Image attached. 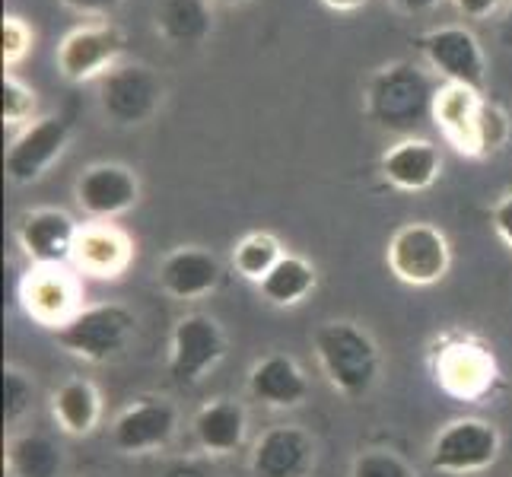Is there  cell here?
Returning a JSON list of instances; mask_svg holds the SVG:
<instances>
[{"label": "cell", "instance_id": "cell-25", "mask_svg": "<svg viewBox=\"0 0 512 477\" xmlns=\"http://www.w3.org/2000/svg\"><path fill=\"white\" fill-rule=\"evenodd\" d=\"M210 0H163L156 10V29L172 45H201L210 32Z\"/></svg>", "mask_w": 512, "mask_h": 477}, {"label": "cell", "instance_id": "cell-21", "mask_svg": "<svg viewBox=\"0 0 512 477\" xmlns=\"http://www.w3.org/2000/svg\"><path fill=\"white\" fill-rule=\"evenodd\" d=\"M249 395L264 408L293 411L309 398V379L287 353H268L249 373Z\"/></svg>", "mask_w": 512, "mask_h": 477}, {"label": "cell", "instance_id": "cell-14", "mask_svg": "<svg viewBox=\"0 0 512 477\" xmlns=\"http://www.w3.org/2000/svg\"><path fill=\"white\" fill-rule=\"evenodd\" d=\"M74 198L90 220H115L137 207L140 179L118 163H99L80 172L74 185Z\"/></svg>", "mask_w": 512, "mask_h": 477}, {"label": "cell", "instance_id": "cell-4", "mask_svg": "<svg viewBox=\"0 0 512 477\" xmlns=\"http://www.w3.org/2000/svg\"><path fill=\"white\" fill-rule=\"evenodd\" d=\"M388 271L408 287H433L452 268V245L433 223H404L385 249Z\"/></svg>", "mask_w": 512, "mask_h": 477}, {"label": "cell", "instance_id": "cell-19", "mask_svg": "<svg viewBox=\"0 0 512 477\" xmlns=\"http://www.w3.org/2000/svg\"><path fill=\"white\" fill-rule=\"evenodd\" d=\"M134 245L125 229H118L109 220H93L80 226V236L74 245V264L90 277L115 280L131 268Z\"/></svg>", "mask_w": 512, "mask_h": 477}, {"label": "cell", "instance_id": "cell-13", "mask_svg": "<svg viewBox=\"0 0 512 477\" xmlns=\"http://www.w3.org/2000/svg\"><path fill=\"white\" fill-rule=\"evenodd\" d=\"M70 140V121L61 115L35 118L20 131L7 150V179L16 185H32L51 169Z\"/></svg>", "mask_w": 512, "mask_h": 477}, {"label": "cell", "instance_id": "cell-26", "mask_svg": "<svg viewBox=\"0 0 512 477\" xmlns=\"http://www.w3.org/2000/svg\"><path fill=\"white\" fill-rule=\"evenodd\" d=\"M61 449L45 433H16L7 443V468L13 477H58Z\"/></svg>", "mask_w": 512, "mask_h": 477}, {"label": "cell", "instance_id": "cell-36", "mask_svg": "<svg viewBox=\"0 0 512 477\" xmlns=\"http://www.w3.org/2000/svg\"><path fill=\"white\" fill-rule=\"evenodd\" d=\"M322 4H325L328 10H334V13H353V10L366 7L369 0H322Z\"/></svg>", "mask_w": 512, "mask_h": 477}, {"label": "cell", "instance_id": "cell-30", "mask_svg": "<svg viewBox=\"0 0 512 477\" xmlns=\"http://www.w3.org/2000/svg\"><path fill=\"white\" fill-rule=\"evenodd\" d=\"M32 115H35V93L16 74L4 70V125L10 128L32 125L35 121Z\"/></svg>", "mask_w": 512, "mask_h": 477}, {"label": "cell", "instance_id": "cell-5", "mask_svg": "<svg viewBox=\"0 0 512 477\" xmlns=\"http://www.w3.org/2000/svg\"><path fill=\"white\" fill-rule=\"evenodd\" d=\"M433 376L446 395L458 401H478L493 392L500 366L493 350L468 334H452L433 353Z\"/></svg>", "mask_w": 512, "mask_h": 477}, {"label": "cell", "instance_id": "cell-18", "mask_svg": "<svg viewBox=\"0 0 512 477\" xmlns=\"http://www.w3.org/2000/svg\"><path fill=\"white\" fill-rule=\"evenodd\" d=\"M156 277H160L163 293H169L172 299H182V303H191V299H204L207 293L217 290L223 264L214 252L198 249V245H182V249H172L160 261Z\"/></svg>", "mask_w": 512, "mask_h": 477}, {"label": "cell", "instance_id": "cell-35", "mask_svg": "<svg viewBox=\"0 0 512 477\" xmlns=\"http://www.w3.org/2000/svg\"><path fill=\"white\" fill-rule=\"evenodd\" d=\"M392 4L401 13H427V10H433L439 4V0H392Z\"/></svg>", "mask_w": 512, "mask_h": 477}, {"label": "cell", "instance_id": "cell-17", "mask_svg": "<svg viewBox=\"0 0 512 477\" xmlns=\"http://www.w3.org/2000/svg\"><path fill=\"white\" fill-rule=\"evenodd\" d=\"M433 93L427 90L411 67H388L376 77L373 83V115L382 121V125H411L414 118H420V112L433 109Z\"/></svg>", "mask_w": 512, "mask_h": 477}, {"label": "cell", "instance_id": "cell-16", "mask_svg": "<svg viewBox=\"0 0 512 477\" xmlns=\"http://www.w3.org/2000/svg\"><path fill=\"white\" fill-rule=\"evenodd\" d=\"M23 309L29 318H35L45 328H61L67 318L80 312L77 299L80 287L64 268H32L29 277L23 280Z\"/></svg>", "mask_w": 512, "mask_h": 477}, {"label": "cell", "instance_id": "cell-10", "mask_svg": "<svg viewBox=\"0 0 512 477\" xmlns=\"http://www.w3.org/2000/svg\"><path fill=\"white\" fill-rule=\"evenodd\" d=\"M125 45V32L115 23H96L67 32L55 55L61 77L70 83L102 80L118 64V58L125 55Z\"/></svg>", "mask_w": 512, "mask_h": 477}, {"label": "cell", "instance_id": "cell-22", "mask_svg": "<svg viewBox=\"0 0 512 477\" xmlns=\"http://www.w3.org/2000/svg\"><path fill=\"white\" fill-rule=\"evenodd\" d=\"M194 439L207 455H233L249 436V414L239 401L217 398L194 414Z\"/></svg>", "mask_w": 512, "mask_h": 477}, {"label": "cell", "instance_id": "cell-2", "mask_svg": "<svg viewBox=\"0 0 512 477\" xmlns=\"http://www.w3.org/2000/svg\"><path fill=\"white\" fill-rule=\"evenodd\" d=\"M315 357L334 392L350 401L373 392L382 373L379 344L357 322H325L315 331Z\"/></svg>", "mask_w": 512, "mask_h": 477}, {"label": "cell", "instance_id": "cell-1", "mask_svg": "<svg viewBox=\"0 0 512 477\" xmlns=\"http://www.w3.org/2000/svg\"><path fill=\"white\" fill-rule=\"evenodd\" d=\"M430 118L449 144L465 156L497 153L509 137V121L500 105L462 83H443L433 93Z\"/></svg>", "mask_w": 512, "mask_h": 477}, {"label": "cell", "instance_id": "cell-27", "mask_svg": "<svg viewBox=\"0 0 512 477\" xmlns=\"http://www.w3.org/2000/svg\"><path fill=\"white\" fill-rule=\"evenodd\" d=\"M284 245L274 233H249L236 242L233 249V268L239 277L252 280V284H261L264 277L271 274L274 264L284 258Z\"/></svg>", "mask_w": 512, "mask_h": 477}, {"label": "cell", "instance_id": "cell-20", "mask_svg": "<svg viewBox=\"0 0 512 477\" xmlns=\"http://www.w3.org/2000/svg\"><path fill=\"white\" fill-rule=\"evenodd\" d=\"M379 169L398 191H427L443 172V153L427 137H404L382 153Z\"/></svg>", "mask_w": 512, "mask_h": 477}, {"label": "cell", "instance_id": "cell-6", "mask_svg": "<svg viewBox=\"0 0 512 477\" xmlns=\"http://www.w3.org/2000/svg\"><path fill=\"white\" fill-rule=\"evenodd\" d=\"M503 436L490 420L458 417L436 433L430 446V468L439 474H481L497 465Z\"/></svg>", "mask_w": 512, "mask_h": 477}, {"label": "cell", "instance_id": "cell-29", "mask_svg": "<svg viewBox=\"0 0 512 477\" xmlns=\"http://www.w3.org/2000/svg\"><path fill=\"white\" fill-rule=\"evenodd\" d=\"M350 477H417V471L404 462L398 452L388 449H366L353 458Z\"/></svg>", "mask_w": 512, "mask_h": 477}, {"label": "cell", "instance_id": "cell-11", "mask_svg": "<svg viewBox=\"0 0 512 477\" xmlns=\"http://www.w3.org/2000/svg\"><path fill=\"white\" fill-rule=\"evenodd\" d=\"M175 433H179V411L163 398H140L112 423V443L125 455L160 452L172 443Z\"/></svg>", "mask_w": 512, "mask_h": 477}, {"label": "cell", "instance_id": "cell-7", "mask_svg": "<svg viewBox=\"0 0 512 477\" xmlns=\"http://www.w3.org/2000/svg\"><path fill=\"white\" fill-rule=\"evenodd\" d=\"M226 357V334L217 318L204 312L182 315L169 341V376L179 385L201 382Z\"/></svg>", "mask_w": 512, "mask_h": 477}, {"label": "cell", "instance_id": "cell-34", "mask_svg": "<svg viewBox=\"0 0 512 477\" xmlns=\"http://www.w3.org/2000/svg\"><path fill=\"white\" fill-rule=\"evenodd\" d=\"M61 4L80 16H109L121 7V0H61Z\"/></svg>", "mask_w": 512, "mask_h": 477}, {"label": "cell", "instance_id": "cell-38", "mask_svg": "<svg viewBox=\"0 0 512 477\" xmlns=\"http://www.w3.org/2000/svg\"><path fill=\"white\" fill-rule=\"evenodd\" d=\"M214 4H223V7H242V4H249V0H214Z\"/></svg>", "mask_w": 512, "mask_h": 477}, {"label": "cell", "instance_id": "cell-32", "mask_svg": "<svg viewBox=\"0 0 512 477\" xmlns=\"http://www.w3.org/2000/svg\"><path fill=\"white\" fill-rule=\"evenodd\" d=\"M493 229H497V236L506 242V249L512 252V191L503 194L493 207Z\"/></svg>", "mask_w": 512, "mask_h": 477}, {"label": "cell", "instance_id": "cell-28", "mask_svg": "<svg viewBox=\"0 0 512 477\" xmlns=\"http://www.w3.org/2000/svg\"><path fill=\"white\" fill-rule=\"evenodd\" d=\"M35 401V382L29 379V373H23L20 366H7L4 369V423L7 427H16Z\"/></svg>", "mask_w": 512, "mask_h": 477}, {"label": "cell", "instance_id": "cell-8", "mask_svg": "<svg viewBox=\"0 0 512 477\" xmlns=\"http://www.w3.org/2000/svg\"><path fill=\"white\" fill-rule=\"evenodd\" d=\"M420 55L446 83H462L478 93H487V58L471 29L439 26L420 35Z\"/></svg>", "mask_w": 512, "mask_h": 477}, {"label": "cell", "instance_id": "cell-33", "mask_svg": "<svg viewBox=\"0 0 512 477\" xmlns=\"http://www.w3.org/2000/svg\"><path fill=\"white\" fill-rule=\"evenodd\" d=\"M452 4L465 20H490L503 7V0H452Z\"/></svg>", "mask_w": 512, "mask_h": 477}, {"label": "cell", "instance_id": "cell-9", "mask_svg": "<svg viewBox=\"0 0 512 477\" xmlns=\"http://www.w3.org/2000/svg\"><path fill=\"white\" fill-rule=\"evenodd\" d=\"M102 112L115 125H144L163 105V83L144 64H115L102 77Z\"/></svg>", "mask_w": 512, "mask_h": 477}, {"label": "cell", "instance_id": "cell-37", "mask_svg": "<svg viewBox=\"0 0 512 477\" xmlns=\"http://www.w3.org/2000/svg\"><path fill=\"white\" fill-rule=\"evenodd\" d=\"M166 477H204L201 471H194V468H179V471H172V474H166Z\"/></svg>", "mask_w": 512, "mask_h": 477}, {"label": "cell", "instance_id": "cell-23", "mask_svg": "<svg viewBox=\"0 0 512 477\" xmlns=\"http://www.w3.org/2000/svg\"><path fill=\"white\" fill-rule=\"evenodd\" d=\"M51 417L67 436H90L102 420L99 388L83 376L61 382L51 395Z\"/></svg>", "mask_w": 512, "mask_h": 477}, {"label": "cell", "instance_id": "cell-24", "mask_svg": "<svg viewBox=\"0 0 512 477\" xmlns=\"http://www.w3.org/2000/svg\"><path fill=\"white\" fill-rule=\"evenodd\" d=\"M315 284H319V274H315V264L303 255H293L287 252L284 258H280L271 274L261 280L258 290L261 296L268 299L271 306H299L303 299L315 290Z\"/></svg>", "mask_w": 512, "mask_h": 477}, {"label": "cell", "instance_id": "cell-15", "mask_svg": "<svg viewBox=\"0 0 512 477\" xmlns=\"http://www.w3.org/2000/svg\"><path fill=\"white\" fill-rule=\"evenodd\" d=\"M252 477H309L315 468V439L296 423L264 430L249 458Z\"/></svg>", "mask_w": 512, "mask_h": 477}, {"label": "cell", "instance_id": "cell-3", "mask_svg": "<svg viewBox=\"0 0 512 477\" xmlns=\"http://www.w3.org/2000/svg\"><path fill=\"white\" fill-rule=\"evenodd\" d=\"M137 328V315L121 303H96L80 309L74 318H67L61 328H55V341L90 363H105L118 357L128 347Z\"/></svg>", "mask_w": 512, "mask_h": 477}, {"label": "cell", "instance_id": "cell-12", "mask_svg": "<svg viewBox=\"0 0 512 477\" xmlns=\"http://www.w3.org/2000/svg\"><path fill=\"white\" fill-rule=\"evenodd\" d=\"M77 236L80 223L58 207L29 210L16 226V242L32 261V268H64L67 261H74Z\"/></svg>", "mask_w": 512, "mask_h": 477}, {"label": "cell", "instance_id": "cell-31", "mask_svg": "<svg viewBox=\"0 0 512 477\" xmlns=\"http://www.w3.org/2000/svg\"><path fill=\"white\" fill-rule=\"evenodd\" d=\"M0 35H4V67L20 64L29 48H32V29L20 16H4V26H0Z\"/></svg>", "mask_w": 512, "mask_h": 477}]
</instances>
